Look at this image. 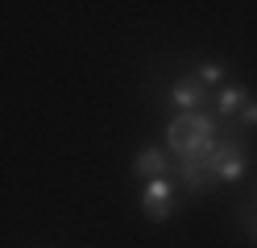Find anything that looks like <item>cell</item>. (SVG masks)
<instances>
[{
  "mask_svg": "<svg viewBox=\"0 0 257 248\" xmlns=\"http://www.w3.org/2000/svg\"><path fill=\"white\" fill-rule=\"evenodd\" d=\"M220 128L224 124L212 112H179V116H170V124H166V153H170V161H183L191 149H199L203 141H216Z\"/></svg>",
  "mask_w": 257,
  "mask_h": 248,
  "instance_id": "cell-1",
  "label": "cell"
},
{
  "mask_svg": "<svg viewBox=\"0 0 257 248\" xmlns=\"http://www.w3.org/2000/svg\"><path fill=\"white\" fill-rule=\"evenodd\" d=\"M141 215L150 223H162L174 215V178H154L141 190Z\"/></svg>",
  "mask_w": 257,
  "mask_h": 248,
  "instance_id": "cell-2",
  "label": "cell"
},
{
  "mask_svg": "<svg viewBox=\"0 0 257 248\" xmlns=\"http://www.w3.org/2000/svg\"><path fill=\"white\" fill-rule=\"evenodd\" d=\"M166 99H170V108H179V112H203L207 99H212V91H207L195 75H179V79L170 83Z\"/></svg>",
  "mask_w": 257,
  "mask_h": 248,
  "instance_id": "cell-3",
  "label": "cell"
},
{
  "mask_svg": "<svg viewBox=\"0 0 257 248\" xmlns=\"http://www.w3.org/2000/svg\"><path fill=\"white\" fill-rule=\"evenodd\" d=\"M133 174L137 178H170L174 174V165H170V153L166 149H158V145H146V149H137V157H133Z\"/></svg>",
  "mask_w": 257,
  "mask_h": 248,
  "instance_id": "cell-4",
  "label": "cell"
},
{
  "mask_svg": "<svg viewBox=\"0 0 257 248\" xmlns=\"http://www.w3.org/2000/svg\"><path fill=\"white\" fill-rule=\"evenodd\" d=\"M249 104V91L240 87V83H224V87L216 91V112L224 116V120H236V112Z\"/></svg>",
  "mask_w": 257,
  "mask_h": 248,
  "instance_id": "cell-5",
  "label": "cell"
},
{
  "mask_svg": "<svg viewBox=\"0 0 257 248\" xmlns=\"http://www.w3.org/2000/svg\"><path fill=\"white\" fill-rule=\"evenodd\" d=\"M191 75H195V79L203 83V87H224V75H228V71H224V62L207 58V62H199V66H195Z\"/></svg>",
  "mask_w": 257,
  "mask_h": 248,
  "instance_id": "cell-6",
  "label": "cell"
},
{
  "mask_svg": "<svg viewBox=\"0 0 257 248\" xmlns=\"http://www.w3.org/2000/svg\"><path fill=\"white\" fill-rule=\"evenodd\" d=\"M228 124L240 128V132H245V128H257V99H249V104L236 112V120H228Z\"/></svg>",
  "mask_w": 257,
  "mask_h": 248,
  "instance_id": "cell-7",
  "label": "cell"
},
{
  "mask_svg": "<svg viewBox=\"0 0 257 248\" xmlns=\"http://www.w3.org/2000/svg\"><path fill=\"white\" fill-rule=\"evenodd\" d=\"M249 240H253V244H257V227H253V236H249Z\"/></svg>",
  "mask_w": 257,
  "mask_h": 248,
  "instance_id": "cell-8",
  "label": "cell"
}]
</instances>
